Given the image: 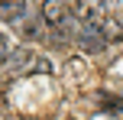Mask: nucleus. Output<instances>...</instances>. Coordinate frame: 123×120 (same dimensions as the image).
<instances>
[{"instance_id": "obj_5", "label": "nucleus", "mask_w": 123, "mask_h": 120, "mask_svg": "<svg viewBox=\"0 0 123 120\" xmlns=\"http://www.w3.org/2000/svg\"><path fill=\"white\" fill-rule=\"evenodd\" d=\"M23 16H26V0H0V19L19 26Z\"/></svg>"}, {"instance_id": "obj_1", "label": "nucleus", "mask_w": 123, "mask_h": 120, "mask_svg": "<svg viewBox=\"0 0 123 120\" xmlns=\"http://www.w3.org/2000/svg\"><path fill=\"white\" fill-rule=\"evenodd\" d=\"M6 62H10L13 75H42V71H49V62L36 49H13Z\"/></svg>"}, {"instance_id": "obj_4", "label": "nucleus", "mask_w": 123, "mask_h": 120, "mask_svg": "<svg viewBox=\"0 0 123 120\" xmlns=\"http://www.w3.org/2000/svg\"><path fill=\"white\" fill-rule=\"evenodd\" d=\"M78 42H81V49L91 52V55H97V52L107 49V36H104L100 29H81V32H78Z\"/></svg>"}, {"instance_id": "obj_8", "label": "nucleus", "mask_w": 123, "mask_h": 120, "mask_svg": "<svg viewBox=\"0 0 123 120\" xmlns=\"http://www.w3.org/2000/svg\"><path fill=\"white\" fill-rule=\"evenodd\" d=\"M0 120H10V117H6V110H0Z\"/></svg>"}, {"instance_id": "obj_6", "label": "nucleus", "mask_w": 123, "mask_h": 120, "mask_svg": "<svg viewBox=\"0 0 123 120\" xmlns=\"http://www.w3.org/2000/svg\"><path fill=\"white\" fill-rule=\"evenodd\" d=\"M97 101H100V107H104V110H110V114H117V110L123 107V104H120V97H117V94H107V91H100V94H97Z\"/></svg>"}, {"instance_id": "obj_2", "label": "nucleus", "mask_w": 123, "mask_h": 120, "mask_svg": "<svg viewBox=\"0 0 123 120\" xmlns=\"http://www.w3.org/2000/svg\"><path fill=\"white\" fill-rule=\"evenodd\" d=\"M104 10L107 0H74V23H81V29H100Z\"/></svg>"}, {"instance_id": "obj_7", "label": "nucleus", "mask_w": 123, "mask_h": 120, "mask_svg": "<svg viewBox=\"0 0 123 120\" xmlns=\"http://www.w3.org/2000/svg\"><path fill=\"white\" fill-rule=\"evenodd\" d=\"M10 42H6V36H0V65H6V58H10Z\"/></svg>"}, {"instance_id": "obj_3", "label": "nucleus", "mask_w": 123, "mask_h": 120, "mask_svg": "<svg viewBox=\"0 0 123 120\" xmlns=\"http://www.w3.org/2000/svg\"><path fill=\"white\" fill-rule=\"evenodd\" d=\"M42 19L52 29H65L74 19V3L71 0H45L42 3Z\"/></svg>"}]
</instances>
